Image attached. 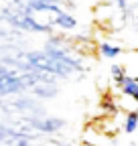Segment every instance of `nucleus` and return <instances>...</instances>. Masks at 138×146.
<instances>
[{
	"mask_svg": "<svg viewBox=\"0 0 138 146\" xmlns=\"http://www.w3.org/2000/svg\"><path fill=\"white\" fill-rule=\"evenodd\" d=\"M136 132H138V130H136Z\"/></svg>",
	"mask_w": 138,
	"mask_h": 146,
	"instance_id": "nucleus-10",
	"label": "nucleus"
},
{
	"mask_svg": "<svg viewBox=\"0 0 138 146\" xmlns=\"http://www.w3.org/2000/svg\"><path fill=\"white\" fill-rule=\"evenodd\" d=\"M110 75H112L114 83L118 85L120 81H122V79L128 75V71H126V67H124V65H120V63H114V65L110 67Z\"/></svg>",
	"mask_w": 138,
	"mask_h": 146,
	"instance_id": "nucleus-6",
	"label": "nucleus"
},
{
	"mask_svg": "<svg viewBox=\"0 0 138 146\" xmlns=\"http://www.w3.org/2000/svg\"><path fill=\"white\" fill-rule=\"evenodd\" d=\"M130 21H132V25L138 29V2L132 6V12H130Z\"/></svg>",
	"mask_w": 138,
	"mask_h": 146,
	"instance_id": "nucleus-7",
	"label": "nucleus"
},
{
	"mask_svg": "<svg viewBox=\"0 0 138 146\" xmlns=\"http://www.w3.org/2000/svg\"><path fill=\"white\" fill-rule=\"evenodd\" d=\"M59 146H69V144L67 142H59Z\"/></svg>",
	"mask_w": 138,
	"mask_h": 146,
	"instance_id": "nucleus-8",
	"label": "nucleus"
},
{
	"mask_svg": "<svg viewBox=\"0 0 138 146\" xmlns=\"http://www.w3.org/2000/svg\"><path fill=\"white\" fill-rule=\"evenodd\" d=\"M51 25H55V27H59L61 31H73V29H77V18L71 14V12H67L65 8L63 10H59V12H55L53 14V18H51Z\"/></svg>",
	"mask_w": 138,
	"mask_h": 146,
	"instance_id": "nucleus-2",
	"label": "nucleus"
},
{
	"mask_svg": "<svg viewBox=\"0 0 138 146\" xmlns=\"http://www.w3.org/2000/svg\"><path fill=\"white\" fill-rule=\"evenodd\" d=\"M138 130V112H128L126 118H124V132L126 134H134Z\"/></svg>",
	"mask_w": 138,
	"mask_h": 146,
	"instance_id": "nucleus-5",
	"label": "nucleus"
},
{
	"mask_svg": "<svg viewBox=\"0 0 138 146\" xmlns=\"http://www.w3.org/2000/svg\"><path fill=\"white\" fill-rule=\"evenodd\" d=\"M31 94H33L34 98H39V100H53V98H57V94H59L57 79L51 77V75L45 77L43 81H39L37 85L31 89Z\"/></svg>",
	"mask_w": 138,
	"mask_h": 146,
	"instance_id": "nucleus-1",
	"label": "nucleus"
},
{
	"mask_svg": "<svg viewBox=\"0 0 138 146\" xmlns=\"http://www.w3.org/2000/svg\"><path fill=\"white\" fill-rule=\"evenodd\" d=\"M83 146H92V144H83Z\"/></svg>",
	"mask_w": 138,
	"mask_h": 146,
	"instance_id": "nucleus-9",
	"label": "nucleus"
},
{
	"mask_svg": "<svg viewBox=\"0 0 138 146\" xmlns=\"http://www.w3.org/2000/svg\"><path fill=\"white\" fill-rule=\"evenodd\" d=\"M118 87H120V91H122L126 98H130V100H134L138 104V81L132 75H126L122 81L118 83Z\"/></svg>",
	"mask_w": 138,
	"mask_h": 146,
	"instance_id": "nucleus-3",
	"label": "nucleus"
},
{
	"mask_svg": "<svg viewBox=\"0 0 138 146\" xmlns=\"http://www.w3.org/2000/svg\"><path fill=\"white\" fill-rule=\"evenodd\" d=\"M98 53H100V57H104V59H118L120 55L124 53V49L118 47V45H114V43L104 41V43L98 45Z\"/></svg>",
	"mask_w": 138,
	"mask_h": 146,
	"instance_id": "nucleus-4",
	"label": "nucleus"
}]
</instances>
